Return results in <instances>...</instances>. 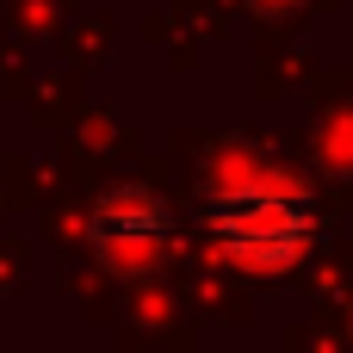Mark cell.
Returning a JSON list of instances; mask_svg holds the SVG:
<instances>
[{"mask_svg": "<svg viewBox=\"0 0 353 353\" xmlns=\"http://www.w3.org/2000/svg\"><path fill=\"white\" fill-rule=\"evenodd\" d=\"M205 230L223 248V261L242 273H292L316 242V217H310L304 186L292 174H279L273 161L223 174L205 192Z\"/></svg>", "mask_w": 353, "mask_h": 353, "instance_id": "obj_1", "label": "cell"}, {"mask_svg": "<svg viewBox=\"0 0 353 353\" xmlns=\"http://www.w3.org/2000/svg\"><path fill=\"white\" fill-rule=\"evenodd\" d=\"M87 254L112 279H149L174 254V211L149 186H112L87 217Z\"/></svg>", "mask_w": 353, "mask_h": 353, "instance_id": "obj_2", "label": "cell"}, {"mask_svg": "<svg viewBox=\"0 0 353 353\" xmlns=\"http://www.w3.org/2000/svg\"><path fill=\"white\" fill-rule=\"evenodd\" d=\"M347 329H353V310H347Z\"/></svg>", "mask_w": 353, "mask_h": 353, "instance_id": "obj_3", "label": "cell"}]
</instances>
